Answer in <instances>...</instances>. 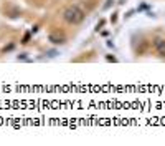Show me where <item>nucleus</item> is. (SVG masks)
<instances>
[{
	"label": "nucleus",
	"mask_w": 165,
	"mask_h": 146,
	"mask_svg": "<svg viewBox=\"0 0 165 146\" xmlns=\"http://www.w3.org/2000/svg\"><path fill=\"white\" fill-rule=\"evenodd\" d=\"M50 42H53V43H64V38L63 37H55V35H50Z\"/></svg>",
	"instance_id": "nucleus-3"
},
{
	"label": "nucleus",
	"mask_w": 165,
	"mask_h": 146,
	"mask_svg": "<svg viewBox=\"0 0 165 146\" xmlns=\"http://www.w3.org/2000/svg\"><path fill=\"white\" fill-rule=\"evenodd\" d=\"M154 46L158 57H165V38H157L154 42Z\"/></svg>",
	"instance_id": "nucleus-2"
},
{
	"label": "nucleus",
	"mask_w": 165,
	"mask_h": 146,
	"mask_svg": "<svg viewBox=\"0 0 165 146\" xmlns=\"http://www.w3.org/2000/svg\"><path fill=\"white\" fill-rule=\"evenodd\" d=\"M63 20L69 23V25H79L84 20V12H82L78 5H71L63 12Z\"/></svg>",
	"instance_id": "nucleus-1"
}]
</instances>
